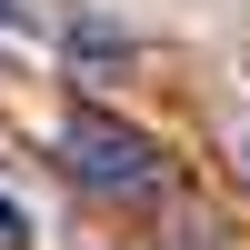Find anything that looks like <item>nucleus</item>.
Wrapping results in <instances>:
<instances>
[{"label": "nucleus", "instance_id": "3", "mask_svg": "<svg viewBox=\"0 0 250 250\" xmlns=\"http://www.w3.org/2000/svg\"><path fill=\"white\" fill-rule=\"evenodd\" d=\"M0 30H30V0H0Z\"/></svg>", "mask_w": 250, "mask_h": 250}, {"label": "nucleus", "instance_id": "4", "mask_svg": "<svg viewBox=\"0 0 250 250\" xmlns=\"http://www.w3.org/2000/svg\"><path fill=\"white\" fill-rule=\"evenodd\" d=\"M240 180H250V130H240Z\"/></svg>", "mask_w": 250, "mask_h": 250}, {"label": "nucleus", "instance_id": "1", "mask_svg": "<svg viewBox=\"0 0 250 250\" xmlns=\"http://www.w3.org/2000/svg\"><path fill=\"white\" fill-rule=\"evenodd\" d=\"M60 170H70L80 190H100V200H160L170 160H160V140L130 130V120H110V110H70V120H60Z\"/></svg>", "mask_w": 250, "mask_h": 250}, {"label": "nucleus", "instance_id": "2", "mask_svg": "<svg viewBox=\"0 0 250 250\" xmlns=\"http://www.w3.org/2000/svg\"><path fill=\"white\" fill-rule=\"evenodd\" d=\"M20 240H30V210H20L10 190H0V250H20Z\"/></svg>", "mask_w": 250, "mask_h": 250}]
</instances>
